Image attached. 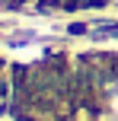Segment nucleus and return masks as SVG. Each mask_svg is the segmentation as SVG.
<instances>
[{
    "label": "nucleus",
    "instance_id": "nucleus-3",
    "mask_svg": "<svg viewBox=\"0 0 118 121\" xmlns=\"http://www.w3.org/2000/svg\"><path fill=\"white\" fill-rule=\"evenodd\" d=\"M105 105H109V115H115V118H118V86L105 96Z\"/></svg>",
    "mask_w": 118,
    "mask_h": 121
},
{
    "label": "nucleus",
    "instance_id": "nucleus-2",
    "mask_svg": "<svg viewBox=\"0 0 118 121\" xmlns=\"http://www.w3.org/2000/svg\"><path fill=\"white\" fill-rule=\"evenodd\" d=\"M42 10H70V3L74 0H35Z\"/></svg>",
    "mask_w": 118,
    "mask_h": 121
},
{
    "label": "nucleus",
    "instance_id": "nucleus-1",
    "mask_svg": "<svg viewBox=\"0 0 118 121\" xmlns=\"http://www.w3.org/2000/svg\"><path fill=\"white\" fill-rule=\"evenodd\" d=\"M67 35H93V22H67Z\"/></svg>",
    "mask_w": 118,
    "mask_h": 121
}]
</instances>
